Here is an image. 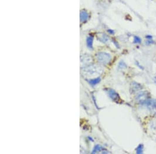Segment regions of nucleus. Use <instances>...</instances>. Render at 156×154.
<instances>
[{"label":"nucleus","mask_w":156,"mask_h":154,"mask_svg":"<svg viewBox=\"0 0 156 154\" xmlns=\"http://www.w3.org/2000/svg\"><path fill=\"white\" fill-rule=\"evenodd\" d=\"M126 68V65L123 61H121L119 62L118 65V69L120 70H123V69Z\"/></svg>","instance_id":"obj_10"},{"label":"nucleus","mask_w":156,"mask_h":154,"mask_svg":"<svg viewBox=\"0 0 156 154\" xmlns=\"http://www.w3.org/2000/svg\"><path fill=\"white\" fill-rule=\"evenodd\" d=\"M142 89V86L140 84L136 82L132 83L131 85V90L132 92H136Z\"/></svg>","instance_id":"obj_5"},{"label":"nucleus","mask_w":156,"mask_h":154,"mask_svg":"<svg viewBox=\"0 0 156 154\" xmlns=\"http://www.w3.org/2000/svg\"><path fill=\"white\" fill-rule=\"evenodd\" d=\"M108 94L110 98L113 99V100H118V99L119 98L118 94L112 89L108 90Z\"/></svg>","instance_id":"obj_4"},{"label":"nucleus","mask_w":156,"mask_h":154,"mask_svg":"<svg viewBox=\"0 0 156 154\" xmlns=\"http://www.w3.org/2000/svg\"><path fill=\"white\" fill-rule=\"evenodd\" d=\"M101 149H102V147L100 145H95L94 146L93 150H92V154H95V153H96L97 152H100L101 150Z\"/></svg>","instance_id":"obj_7"},{"label":"nucleus","mask_w":156,"mask_h":154,"mask_svg":"<svg viewBox=\"0 0 156 154\" xmlns=\"http://www.w3.org/2000/svg\"><path fill=\"white\" fill-rule=\"evenodd\" d=\"M97 59L99 63L103 65H107L109 63L111 60L110 56L107 53H100L96 55Z\"/></svg>","instance_id":"obj_2"},{"label":"nucleus","mask_w":156,"mask_h":154,"mask_svg":"<svg viewBox=\"0 0 156 154\" xmlns=\"http://www.w3.org/2000/svg\"><path fill=\"white\" fill-rule=\"evenodd\" d=\"M101 78L100 77H97V78H95V79H90L89 81V83H90L91 85H95L97 84H99L100 81H101Z\"/></svg>","instance_id":"obj_6"},{"label":"nucleus","mask_w":156,"mask_h":154,"mask_svg":"<svg viewBox=\"0 0 156 154\" xmlns=\"http://www.w3.org/2000/svg\"><path fill=\"white\" fill-rule=\"evenodd\" d=\"M103 69L101 67L96 65L89 66L84 68L82 73L84 75L88 76H96L101 74L103 72Z\"/></svg>","instance_id":"obj_1"},{"label":"nucleus","mask_w":156,"mask_h":154,"mask_svg":"<svg viewBox=\"0 0 156 154\" xmlns=\"http://www.w3.org/2000/svg\"><path fill=\"white\" fill-rule=\"evenodd\" d=\"M88 139H90V140L92 141V142H93V141H94L93 139L91 138V137H90V136H89V137H88Z\"/></svg>","instance_id":"obj_12"},{"label":"nucleus","mask_w":156,"mask_h":154,"mask_svg":"<svg viewBox=\"0 0 156 154\" xmlns=\"http://www.w3.org/2000/svg\"><path fill=\"white\" fill-rule=\"evenodd\" d=\"M93 38L92 37H89V38H87V46L90 49H92V44H93Z\"/></svg>","instance_id":"obj_9"},{"label":"nucleus","mask_w":156,"mask_h":154,"mask_svg":"<svg viewBox=\"0 0 156 154\" xmlns=\"http://www.w3.org/2000/svg\"><path fill=\"white\" fill-rule=\"evenodd\" d=\"M142 41V40L140 39V37H137V36H135L134 37V43L135 44H138V43H140Z\"/></svg>","instance_id":"obj_11"},{"label":"nucleus","mask_w":156,"mask_h":154,"mask_svg":"<svg viewBox=\"0 0 156 154\" xmlns=\"http://www.w3.org/2000/svg\"><path fill=\"white\" fill-rule=\"evenodd\" d=\"M108 31H109V32H110L111 34H113V31H112V30H109Z\"/></svg>","instance_id":"obj_13"},{"label":"nucleus","mask_w":156,"mask_h":154,"mask_svg":"<svg viewBox=\"0 0 156 154\" xmlns=\"http://www.w3.org/2000/svg\"><path fill=\"white\" fill-rule=\"evenodd\" d=\"M143 145L142 144H140V145L138 146V147H137V148L136 149V152L137 154H142L143 152Z\"/></svg>","instance_id":"obj_8"},{"label":"nucleus","mask_w":156,"mask_h":154,"mask_svg":"<svg viewBox=\"0 0 156 154\" xmlns=\"http://www.w3.org/2000/svg\"><path fill=\"white\" fill-rule=\"evenodd\" d=\"M148 94L147 91L140 92L136 97V100L140 103L144 104L148 101Z\"/></svg>","instance_id":"obj_3"}]
</instances>
